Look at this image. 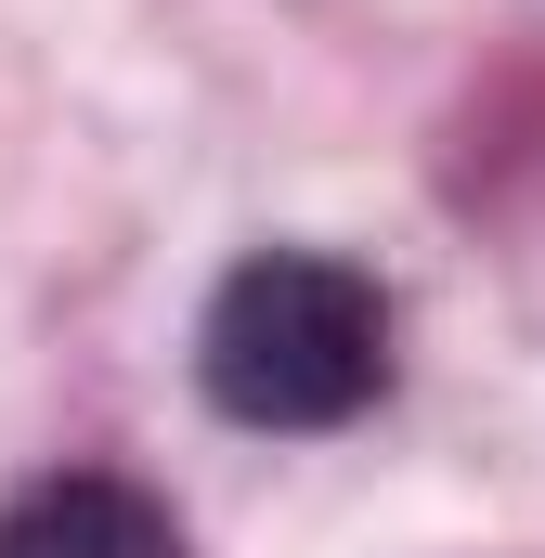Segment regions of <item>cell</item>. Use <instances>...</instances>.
<instances>
[{"label":"cell","mask_w":545,"mask_h":558,"mask_svg":"<svg viewBox=\"0 0 545 558\" xmlns=\"http://www.w3.org/2000/svg\"><path fill=\"white\" fill-rule=\"evenodd\" d=\"M195 390L234 428H351L390 390V286L325 247L234 260L195 325Z\"/></svg>","instance_id":"1"},{"label":"cell","mask_w":545,"mask_h":558,"mask_svg":"<svg viewBox=\"0 0 545 558\" xmlns=\"http://www.w3.org/2000/svg\"><path fill=\"white\" fill-rule=\"evenodd\" d=\"M0 558H182V520L143 481L65 468V481H39V494L0 507Z\"/></svg>","instance_id":"2"}]
</instances>
